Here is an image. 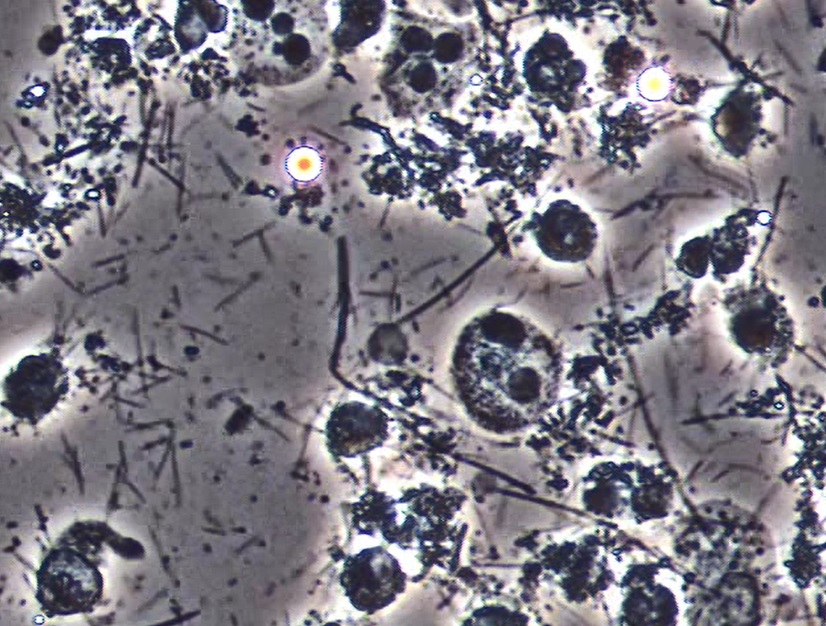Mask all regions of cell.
<instances>
[{
	"label": "cell",
	"instance_id": "cell-1",
	"mask_svg": "<svg viewBox=\"0 0 826 626\" xmlns=\"http://www.w3.org/2000/svg\"><path fill=\"white\" fill-rule=\"evenodd\" d=\"M452 366L466 397L520 413L550 400L561 377L551 338L526 317L503 310L483 313L463 329Z\"/></svg>",
	"mask_w": 826,
	"mask_h": 626
},
{
	"label": "cell",
	"instance_id": "cell-5",
	"mask_svg": "<svg viewBox=\"0 0 826 626\" xmlns=\"http://www.w3.org/2000/svg\"><path fill=\"white\" fill-rule=\"evenodd\" d=\"M386 430V418L379 409L351 402L333 412L327 435L334 453L352 457L379 446Z\"/></svg>",
	"mask_w": 826,
	"mask_h": 626
},
{
	"label": "cell",
	"instance_id": "cell-7",
	"mask_svg": "<svg viewBox=\"0 0 826 626\" xmlns=\"http://www.w3.org/2000/svg\"><path fill=\"white\" fill-rule=\"evenodd\" d=\"M676 265L687 276L704 277L709 270L708 238L699 237L684 244Z\"/></svg>",
	"mask_w": 826,
	"mask_h": 626
},
{
	"label": "cell",
	"instance_id": "cell-4",
	"mask_svg": "<svg viewBox=\"0 0 826 626\" xmlns=\"http://www.w3.org/2000/svg\"><path fill=\"white\" fill-rule=\"evenodd\" d=\"M340 583L357 610L373 614L394 601L402 575L394 557L382 546H374L346 559Z\"/></svg>",
	"mask_w": 826,
	"mask_h": 626
},
{
	"label": "cell",
	"instance_id": "cell-3",
	"mask_svg": "<svg viewBox=\"0 0 826 626\" xmlns=\"http://www.w3.org/2000/svg\"><path fill=\"white\" fill-rule=\"evenodd\" d=\"M41 602L53 614H72L91 609L98 600L101 574L86 557L72 549L54 550L38 572Z\"/></svg>",
	"mask_w": 826,
	"mask_h": 626
},
{
	"label": "cell",
	"instance_id": "cell-2",
	"mask_svg": "<svg viewBox=\"0 0 826 626\" xmlns=\"http://www.w3.org/2000/svg\"><path fill=\"white\" fill-rule=\"evenodd\" d=\"M727 329L734 344L758 359L783 357L792 347L794 322L780 296L765 288L743 290L727 303Z\"/></svg>",
	"mask_w": 826,
	"mask_h": 626
},
{
	"label": "cell",
	"instance_id": "cell-6",
	"mask_svg": "<svg viewBox=\"0 0 826 626\" xmlns=\"http://www.w3.org/2000/svg\"><path fill=\"white\" fill-rule=\"evenodd\" d=\"M537 248L548 259L575 264L591 256L598 244V231L589 220L565 218L546 220L533 230Z\"/></svg>",
	"mask_w": 826,
	"mask_h": 626
}]
</instances>
